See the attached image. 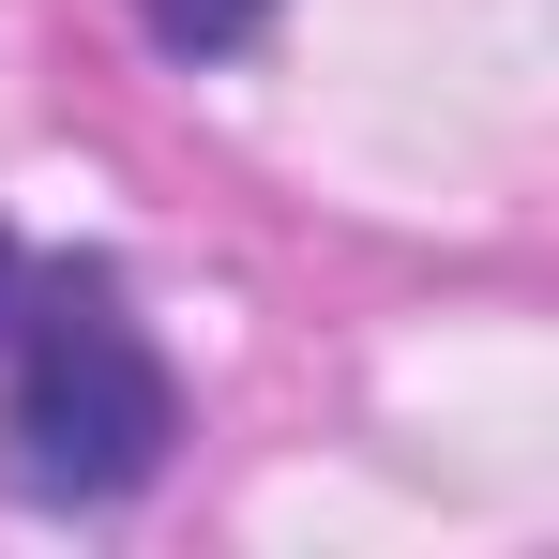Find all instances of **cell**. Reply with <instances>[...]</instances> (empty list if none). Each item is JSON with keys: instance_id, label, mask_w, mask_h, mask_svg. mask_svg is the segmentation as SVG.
<instances>
[{"instance_id": "obj_1", "label": "cell", "mask_w": 559, "mask_h": 559, "mask_svg": "<svg viewBox=\"0 0 559 559\" xmlns=\"http://www.w3.org/2000/svg\"><path fill=\"white\" fill-rule=\"evenodd\" d=\"M182 454V378L152 348L136 287L106 258H31L0 318V499L31 514H121Z\"/></svg>"}, {"instance_id": "obj_2", "label": "cell", "mask_w": 559, "mask_h": 559, "mask_svg": "<svg viewBox=\"0 0 559 559\" xmlns=\"http://www.w3.org/2000/svg\"><path fill=\"white\" fill-rule=\"evenodd\" d=\"M287 0H136V31L167 46V61H242V46H273Z\"/></svg>"}, {"instance_id": "obj_3", "label": "cell", "mask_w": 559, "mask_h": 559, "mask_svg": "<svg viewBox=\"0 0 559 559\" xmlns=\"http://www.w3.org/2000/svg\"><path fill=\"white\" fill-rule=\"evenodd\" d=\"M15 287H31V242H15V227H0V318H15Z\"/></svg>"}]
</instances>
